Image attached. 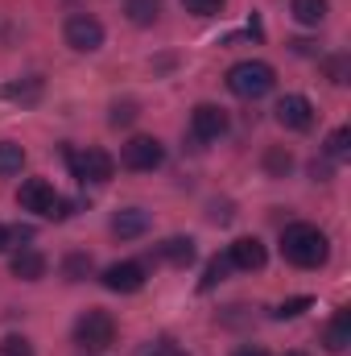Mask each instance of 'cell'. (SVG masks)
I'll use <instances>...</instances> for the list:
<instances>
[{
  "instance_id": "obj_1",
  "label": "cell",
  "mask_w": 351,
  "mask_h": 356,
  "mask_svg": "<svg viewBox=\"0 0 351 356\" xmlns=\"http://www.w3.org/2000/svg\"><path fill=\"white\" fill-rule=\"evenodd\" d=\"M281 253H285L289 266L318 269L327 261L331 245H327V232H323V228H314V224H289V228L281 232Z\"/></svg>"
},
{
  "instance_id": "obj_2",
  "label": "cell",
  "mask_w": 351,
  "mask_h": 356,
  "mask_svg": "<svg viewBox=\"0 0 351 356\" xmlns=\"http://www.w3.org/2000/svg\"><path fill=\"white\" fill-rule=\"evenodd\" d=\"M228 88L240 99H261V95H268L277 88V71L268 63H261V58H244V63H236L228 71Z\"/></svg>"
},
{
  "instance_id": "obj_3",
  "label": "cell",
  "mask_w": 351,
  "mask_h": 356,
  "mask_svg": "<svg viewBox=\"0 0 351 356\" xmlns=\"http://www.w3.org/2000/svg\"><path fill=\"white\" fill-rule=\"evenodd\" d=\"M75 344H83L87 353L112 348V344H116V319H112L108 311H87V315H79V323H75Z\"/></svg>"
},
{
  "instance_id": "obj_4",
  "label": "cell",
  "mask_w": 351,
  "mask_h": 356,
  "mask_svg": "<svg viewBox=\"0 0 351 356\" xmlns=\"http://www.w3.org/2000/svg\"><path fill=\"white\" fill-rule=\"evenodd\" d=\"M67 162H71V175L79 178V182H108L112 170H116V162H112V154L108 149H67Z\"/></svg>"
},
{
  "instance_id": "obj_5",
  "label": "cell",
  "mask_w": 351,
  "mask_h": 356,
  "mask_svg": "<svg viewBox=\"0 0 351 356\" xmlns=\"http://www.w3.org/2000/svg\"><path fill=\"white\" fill-rule=\"evenodd\" d=\"M62 38H67V46H71V50L91 54V50H99V46H103V25H99L91 13H75V17H67Z\"/></svg>"
},
{
  "instance_id": "obj_6",
  "label": "cell",
  "mask_w": 351,
  "mask_h": 356,
  "mask_svg": "<svg viewBox=\"0 0 351 356\" xmlns=\"http://www.w3.org/2000/svg\"><path fill=\"white\" fill-rule=\"evenodd\" d=\"M120 162H124L128 170L145 175V170H157V166L166 162V149H162L157 137H132V141L120 149Z\"/></svg>"
},
{
  "instance_id": "obj_7",
  "label": "cell",
  "mask_w": 351,
  "mask_h": 356,
  "mask_svg": "<svg viewBox=\"0 0 351 356\" xmlns=\"http://www.w3.org/2000/svg\"><path fill=\"white\" fill-rule=\"evenodd\" d=\"M17 203H21V211L46 216V220H54V211H58V195H54V186H50L46 178H29V182H21Z\"/></svg>"
},
{
  "instance_id": "obj_8",
  "label": "cell",
  "mask_w": 351,
  "mask_h": 356,
  "mask_svg": "<svg viewBox=\"0 0 351 356\" xmlns=\"http://www.w3.org/2000/svg\"><path fill=\"white\" fill-rule=\"evenodd\" d=\"M190 133H194L198 141H219V137L228 133V112L215 108V104H198V108L190 112Z\"/></svg>"
},
{
  "instance_id": "obj_9",
  "label": "cell",
  "mask_w": 351,
  "mask_h": 356,
  "mask_svg": "<svg viewBox=\"0 0 351 356\" xmlns=\"http://www.w3.org/2000/svg\"><path fill=\"white\" fill-rule=\"evenodd\" d=\"M103 286L112 294H137L145 286V266L141 261H116V266L103 269Z\"/></svg>"
},
{
  "instance_id": "obj_10",
  "label": "cell",
  "mask_w": 351,
  "mask_h": 356,
  "mask_svg": "<svg viewBox=\"0 0 351 356\" xmlns=\"http://www.w3.org/2000/svg\"><path fill=\"white\" fill-rule=\"evenodd\" d=\"M277 120H281L285 129H293V133H306V129L314 124V104H310L306 95H285V99L277 104Z\"/></svg>"
},
{
  "instance_id": "obj_11",
  "label": "cell",
  "mask_w": 351,
  "mask_h": 356,
  "mask_svg": "<svg viewBox=\"0 0 351 356\" xmlns=\"http://www.w3.org/2000/svg\"><path fill=\"white\" fill-rule=\"evenodd\" d=\"M264 245L257 241V236H244V241H236L232 249H228V261H232V269H244V273H252V269L264 266Z\"/></svg>"
},
{
  "instance_id": "obj_12",
  "label": "cell",
  "mask_w": 351,
  "mask_h": 356,
  "mask_svg": "<svg viewBox=\"0 0 351 356\" xmlns=\"http://www.w3.org/2000/svg\"><path fill=\"white\" fill-rule=\"evenodd\" d=\"M112 232H116L120 241H137V236H145V232H149V211H141V207H124V211L112 220Z\"/></svg>"
},
{
  "instance_id": "obj_13",
  "label": "cell",
  "mask_w": 351,
  "mask_h": 356,
  "mask_svg": "<svg viewBox=\"0 0 351 356\" xmlns=\"http://www.w3.org/2000/svg\"><path fill=\"white\" fill-rule=\"evenodd\" d=\"M323 344H327V353H348V344H351V311L348 307L335 311V319L323 332Z\"/></svg>"
},
{
  "instance_id": "obj_14",
  "label": "cell",
  "mask_w": 351,
  "mask_h": 356,
  "mask_svg": "<svg viewBox=\"0 0 351 356\" xmlns=\"http://www.w3.org/2000/svg\"><path fill=\"white\" fill-rule=\"evenodd\" d=\"M42 79H12V83H0V99L8 104H21V108H33L42 99Z\"/></svg>"
},
{
  "instance_id": "obj_15",
  "label": "cell",
  "mask_w": 351,
  "mask_h": 356,
  "mask_svg": "<svg viewBox=\"0 0 351 356\" xmlns=\"http://www.w3.org/2000/svg\"><path fill=\"white\" fill-rule=\"evenodd\" d=\"M12 277H21V282H37V277H46V257L37 253V249H21V253H12Z\"/></svg>"
},
{
  "instance_id": "obj_16",
  "label": "cell",
  "mask_w": 351,
  "mask_h": 356,
  "mask_svg": "<svg viewBox=\"0 0 351 356\" xmlns=\"http://www.w3.org/2000/svg\"><path fill=\"white\" fill-rule=\"evenodd\" d=\"M157 253H162V261H170V266H182V269H186L190 261H194V241H190V236H170V241H166Z\"/></svg>"
},
{
  "instance_id": "obj_17",
  "label": "cell",
  "mask_w": 351,
  "mask_h": 356,
  "mask_svg": "<svg viewBox=\"0 0 351 356\" xmlns=\"http://www.w3.org/2000/svg\"><path fill=\"white\" fill-rule=\"evenodd\" d=\"M289 13H293L302 25H323L327 13H331V4H327V0H289Z\"/></svg>"
},
{
  "instance_id": "obj_18",
  "label": "cell",
  "mask_w": 351,
  "mask_h": 356,
  "mask_svg": "<svg viewBox=\"0 0 351 356\" xmlns=\"http://www.w3.org/2000/svg\"><path fill=\"white\" fill-rule=\"evenodd\" d=\"M124 13H128V21H132V25H153V21H157V13H162V0H128V4H124Z\"/></svg>"
},
{
  "instance_id": "obj_19",
  "label": "cell",
  "mask_w": 351,
  "mask_h": 356,
  "mask_svg": "<svg viewBox=\"0 0 351 356\" xmlns=\"http://www.w3.org/2000/svg\"><path fill=\"white\" fill-rule=\"evenodd\" d=\"M21 166H25V149L12 141H0V178L21 175Z\"/></svg>"
},
{
  "instance_id": "obj_20",
  "label": "cell",
  "mask_w": 351,
  "mask_h": 356,
  "mask_svg": "<svg viewBox=\"0 0 351 356\" xmlns=\"http://www.w3.org/2000/svg\"><path fill=\"white\" fill-rule=\"evenodd\" d=\"M264 170L273 178H285L289 170H293V154L289 149H281V145H273L268 154H264Z\"/></svg>"
},
{
  "instance_id": "obj_21",
  "label": "cell",
  "mask_w": 351,
  "mask_h": 356,
  "mask_svg": "<svg viewBox=\"0 0 351 356\" xmlns=\"http://www.w3.org/2000/svg\"><path fill=\"white\" fill-rule=\"evenodd\" d=\"M228 269H232V261H228V257H211V261H207V269H203L198 290H203V294H207V290H215V286L228 277Z\"/></svg>"
},
{
  "instance_id": "obj_22",
  "label": "cell",
  "mask_w": 351,
  "mask_h": 356,
  "mask_svg": "<svg viewBox=\"0 0 351 356\" xmlns=\"http://www.w3.org/2000/svg\"><path fill=\"white\" fill-rule=\"evenodd\" d=\"M310 307H314V298H310V294H298V298H285L273 315H277V319H298V315L310 311Z\"/></svg>"
},
{
  "instance_id": "obj_23",
  "label": "cell",
  "mask_w": 351,
  "mask_h": 356,
  "mask_svg": "<svg viewBox=\"0 0 351 356\" xmlns=\"http://www.w3.org/2000/svg\"><path fill=\"white\" fill-rule=\"evenodd\" d=\"M62 273H67L71 282H83V277L91 273V257L87 253H71V257L62 261Z\"/></svg>"
},
{
  "instance_id": "obj_24",
  "label": "cell",
  "mask_w": 351,
  "mask_h": 356,
  "mask_svg": "<svg viewBox=\"0 0 351 356\" xmlns=\"http://www.w3.org/2000/svg\"><path fill=\"white\" fill-rule=\"evenodd\" d=\"M348 149H351V129H335L327 137V158H348Z\"/></svg>"
},
{
  "instance_id": "obj_25",
  "label": "cell",
  "mask_w": 351,
  "mask_h": 356,
  "mask_svg": "<svg viewBox=\"0 0 351 356\" xmlns=\"http://www.w3.org/2000/svg\"><path fill=\"white\" fill-rule=\"evenodd\" d=\"M0 356H33V348H29L25 336H4L0 340Z\"/></svg>"
},
{
  "instance_id": "obj_26",
  "label": "cell",
  "mask_w": 351,
  "mask_h": 356,
  "mask_svg": "<svg viewBox=\"0 0 351 356\" xmlns=\"http://www.w3.org/2000/svg\"><path fill=\"white\" fill-rule=\"evenodd\" d=\"M182 8L194 13V17H215L223 8V0H182Z\"/></svg>"
},
{
  "instance_id": "obj_27",
  "label": "cell",
  "mask_w": 351,
  "mask_h": 356,
  "mask_svg": "<svg viewBox=\"0 0 351 356\" xmlns=\"http://www.w3.org/2000/svg\"><path fill=\"white\" fill-rule=\"evenodd\" d=\"M323 71L331 75V83H348V58H343V54H339V58H327Z\"/></svg>"
},
{
  "instance_id": "obj_28",
  "label": "cell",
  "mask_w": 351,
  "mask_h": 356,
  "mask_svg": "<svg viewBox=\"0 0 351 356\" xmlns=\"http://www.w3.org/2000/svg\"><path fill=\"white\" fill-rule=\"evenodd\" d=\"M132 120H137V104H132V99H124V104L112 108V124H116V129H120V124H132Z\"/></svg>"
},
{
  "instance_id": "obj_29",
  "label": "cell",
  "mask_w": 351,
  "mask_h": 356,
  "mask_svg": "<svg viewBox=\"0 0 351 356\" xmlns=\"http://www.w3.org/2000/svg\"><path fill=\"white\" fill-rule=\"evenodd\" d=\"M310 175L318 178V182H327V178H331V166H327V162H314V166H310Z\"/></svg>"
},
{
  "instance_id": "obj_30",
  "label": "cell",
  "mask_w": 351,
  "mask_h": 356,
  "mask_svg": "<svg viewBox=\"0 0 351 356\" xmlns=\"http://www.w3.org/2000/svg\"><path fill=\"white\" fill-rule=\"evenodd\" d=\"M293 46V54H314V42H306V38H298V42H289Z\"/></svg>"
},
{
  "instance_id": "obj_31",
  "label": "cell",
  "mask_w": 351,
  "mask_h": 356,
  "mask_svg": "<svg viewBox=\"0 0 351 356\" xmlns=\"http://www.w3.org/2000/svg\"><path fill=\"white\" fill-rule=\"evenodd\" d=\"M236 356H268L264 348H257V344H248V348H236Z\"/></svg>"
},
{
  "instance_id": "obj_32",
  "label": "cell",
  "mask_w": 351,
  "mask_h": 356,
  "mask_svg": "<svg viewBox=\"0 0 351 356\" xmlns=\"http://www.w3.org/2000/svg\"><path fill=\"white\" fill-rule=\"evenodd\" d=\"M153 356H186V353H182V348H174V344H162Z\"/></svg>"
},
{
  "instance_id": "obj_33",
  "label": "cell",
  "mask_w": 351,
  "mask_h": 356,
  "mask_svg": "<svg viewBox=\"0 0 351 356\" xmlns=\"http://www.w3.org/2000/svg\"><path fill=\"white\" fill-rule=\"evenodd\" d=\"M8 236H12V232H8V228H4V224H0V253H4V249H8Z\"/></svg>"
},
{
  "instance_id": "obj_34",
  "label": "cell",
  "mask_w": 351,
  "mask_h": 356,
  "mask_svg": "<svg viewBox=\"0 0 351 356\" xmlns=\"http://www.w3.org/2000/svg\"><path fill=\"white\" fill-rule=\"evenodd\" d=\"M285 356H306V353H285Z\"/></svg>"
}]
</instances>
